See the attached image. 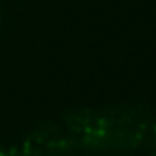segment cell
I'll use <instances>...</instances> for the list:
<instances>
[{
  "mask_svg": "<svg viewBox=\"0 0 156 156\" xmlns=\"http://www.w3.org/2000/svg\"><path fill=\"white\" fill-rule=\"evenodd\" d=\"M154 138H156V129H154Z\"/></svg>",
  "mask_w": 156,
  "mask_h": 156,
  "instance_id": "1",
  "label": "cell"
},
{
  "mask_svg": "<svg viewBox=\"0 0 156 156\" xmlns=\"http://www.w3.org/2000/svg\"><path fill=\"white\" fill-rule=\"evenodd\" d=\"M0 24H2V19H0Z\"/></svg>",
  "mask_w": 156,
  "mask_h": 156,
  "instance_id": "2",
  "label": "cell"
}]
</instances>
